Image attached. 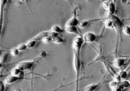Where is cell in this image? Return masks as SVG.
<instances>
[{"label":"cell","mask_w":130,"mask_h":91,"mask_svg":"<svg viewBox=\"0 0 130 91\" xmlns=\"http://www.w3.org/2000/svg\"><path fill=\"white\" fill-rule=\"evenodd\" d=\"M34 61H25L21 62L18 64L17 68L21 71L31 69L34 64Z\"/></svg>","instance_id":"cell-1"},{"label":"cell","mask_w":130,"mask_h":91,"mask_svg":"<svg viewBox=\"0 0 130 91\" xmlns=\"http://www.w3.org/2000/svg\"><path fill=\"white\" fill-rule=\"evenodd\" d=\"M7 0L0 1V35L2 31L3 19H4V9Z\"/></svg>","instance_id":"cell-2"},{"label":"cell","mask_w":130,"mask_h":91,"mask_svg":"<svg viewBox=\"0 0 130 91\" xmlns=\"http://www.w3.org/2000/svg\"><path fill=\"white\" fill-rule=\"evenodd\" d=\"M84 42L83 39L81 37H77L74 39L73 47L76 52H79Z\"/></svg>","instance_id":"cell-3"},{"label":"cell","mask_w":130,"mask_h":91,"mask_svg":"<svg viewBox=\"0 0 130 91\" xmlns=\"http://www.w3.org/2000/svg\"><path fill=\"white\" fill-rule=\"evenodd\" d=\"M74 62V64L75 67L76 73H77V83L78 84L81 64L79 57L77 53H76L75 54Z\"/></svg>","instance_id":"cell-4"},{"label":"cell","mask_w":130,"mask_h":91,"mask_svg":"<svg viewBox=\"0 0 130 91\" xmlns=\"http://www.w3.org/2000/svg\"><path fill=\"white\" fill-rule=\"evenodd\" d=\"M96 36L91 32L86 33L83 37V40L87 43H91L94 42L96 40Z\"/></svg>","instance_id":"cell-5"},{"label":"cell","mask_w":130,"mask_h":91,"mask_svg":"<svg viewBox=\"0 0 130 91\" xmlns=\"http://www.w3.org/2000/svg\"><path fill=\"white\" fill-rule=\"evenodd\" d=\"M110 20L113 23V25L115 27V28L119 29L122 27V22L120 21V19L117 17L113 15L111 16Z\"/></svg>","instance_id":"cell-6"},{"label":"cell","mask_w":130,"mask_h":91,"mask_svg":"<svg viewBox=\"0 0 130 91\" xmlns=\"http://www.w3.org/2000/svg\"><path fill=\"white\" fill-rule=\"evenodd\" d=\"M51 32H42L38 34L36 37L32 39V40H35L36 42L41 40H43L46 38L50 36Z\"/></svg>","instance_id":"cell-7"},{"label":"cell","mask_w":130,"mask_h":91,"mask_svg":"<svg viewBox=\"0 0 130 91\" xmlns=\"http://www.w3.org/2000/svg\"><path fill=\"white\" fill-rule=\"evenodd\" d=\"M79 23V21L76 18V16H75L67 22L66 25V28L71 26H76L77 25H78Z\"/></svg>","instance_id":"cell-8"},{"label":"cell","mask_w":130,"mask_h":91,"mask_svg":"<svg viewBox=\"0 0 130 91\" xmlns=\"http://www.w3.org/2000/svg\"><path fill=\"white\" fill-rule=\"evenodd\" d=\"M125 62V60L124 59L118 58L116 59L114 62V65L115 67L119 68L121 67L124 64Z\"/></svg>","instance_id":"cell-9"},{"label":"cell","mask_w":130,"mask_h":91,"mask_svg":"<svg viewBox=\"0 0 130 91\" xmlns=\"http://www.w3.org/2000/svg\"><path fill=\"white\" fill-rule=\"evenodd\" d=\"M19 78L16 76L12 75L8 77L6 80V82L8 84L12 83L15 82L18 80H19Z\"/></svg>","instance_id":"cell-10"},{"label":"cell","mask_w":130,"mask_h":91,"mask_svg":"<svg viewBox=\"0 0 130 91\" xmlns=\"http://www.w3.org/2000/svg\"><path fill=\"white\" fill-rule=\"evenodd\" d=\"M66 32L68 33L76 34H80L79 33L76 26H71L66 27Z\"/></svg>","instance_id":"cell-11"},{"label":"cell","mask_w":130,"mask_h":91,"mask_svg":"<svg viewBox=\"0 0 130 91\" xmlns=\"http://www.w3.org/2000/svg\"><path fill=\"white\" fill-rule=\"evenodd\" d=\"M99 84H93L87 86L83 89L84 91H94L98 87Z\"/></svg>","instance_id":"cell-12"},{"label":"cell","mask_w":130,"mask_h":91,"mask_svg":"<svg viewBox=\"0 0 130 91\" xmlns=\"http://www.w3.org/2000/svg\"><path fill=\"white\" fill-rule=\"evenodd\" d=\"M108 10L109 16H113L115 12V5L113 3H110Z\"/></svg>","instance_id":"cell-13"},{"label":"cell","mask_w":130,"mask_h":91,"mask_svg":"<svg viewBox=\"0 0 130 91\" xmlns=\"http://www.w3.org/2000/svg\"><path fill=\"white\" fill-rule=\"evenodd\" d=\"M9 54L7 53L2 54L0 56V63L3 64L6 61L8 57Z\"/></svg>","instance_id":"cell-14"},{"label":"cell","mask_w":130,"mask_h":91,"mask_svg":"<svg viewBox=\"0 0 130 91\" xmlns=\"http://www.w3.org/2000/svg\"><path fill=\"white\" fill-rule=\"evenodd\" d=\"M51 41L57 43H63L64 42V40L62 38L58 36L54 37L51 38Z\"/></svg>","instance_id":"cell-15"},{"label":"cell","mask_w":130,"mask_h":91,"mask_svg":"<svg viewBox=\"0 0 130 91\" xmlns=\"http://www.w3.org/2000/svg\"><path fill=\"white\" fill-rule=\"evenodd\" d=\"M36 43H37V42L35 41V40H33L32 39L26 44L27 48H32L34 47L35 46V45H36Z\"/></svg>","instance_id":"cell-16"},{"label":"cell","mask_w":130,"mask_h":91,"mask_svg":"<svg viewBox=\"0 0 130 91\" xmlns=\"http://www.w3.org/2000/svg\"><path fill=\"white\" fill-rule=\"evenodd\" d=\"M61 31H62L61 29L57 25H55L53 26L52 29V32L57 33L60 32Z\"/></svg>","instance_id":"cell-17"},{"label":"cell","mask_w":130,"mask_h":91,"mask_svg":"<svg viewBox=\"0 0 130 91\" xmlns=\"http://www.w3.org/2000/svg\"><path fill=\"white\" fill-rule=\"evenodd\" d=\"M89 23V22L87 21H82L79 23L78 25L80 27L83 28L86 26Z\"/></svg>","instance_id":"cell-18"},{"label":"cell","mask_w":130,"mask_h":91,"mask_svg":"<svg viewBox=\"0 0 130 91\" xmlns=\"http://www.w3.org/2000/svg\"><path fill=\"white\" fill-rule=\"evenodd\" d=\"M27 48V45L25 44H22L19 46L17 49L19 51H24Z\"/></svg>","instance_id":"cell-19"},{"label":"cell","mask_w":130,"mask_h":91,"mask_svg":"<svg viewBox=\"0 0 130 91\" xmlns=\"http://www.w3.org/2000/svg\"><path fill=\"white\" fill-rule=\"evenodd\" d=\"M21 71L18 68L14 69L12 71V75L16 76L19 74Z\"/></svg>","instance_id":"cell-20"},{"label":"cell","mask_w":130,"mask_h":91,"mask_svg":"<svg viewBox=\"0 0 130 91\" xmlns=\"http://www.w3.org/2000/svg\"><path fill=\"white\" fill-rule=\"evenodd\" d=\"M120 75L121 78L122 79H125L127 78V72L125 71H121L120 73H119Z\"/></svg>","instance_id":"cell-21"},{"label":"cell","mask_w":130,"mask_h":91,"mask_svg":"<svg viewBox=\"0 0 130 91\" xmlns=\"http://www.w3.org/2000/svg\"><path fill=\"white\" fill-rule=\"evenodd\" d=\"M19 51L17 48H14L11 51V53L12 55L13 56H16L18 54Z\"/></svg>","instance_id":"cell-22"},{"label":"cell","mask_w":130,"mask_h":91,"mask_svg":"<svg viewBox=\"0 0 130 91\" xmlns=\"http://www.w3.org/2000/svg\"><path fill=\"white\" fill-rule=\"evenodd\" d=\"M113 23L110 20H108L106 22V26L107 27L111 28L113 26Z\"/></svg>","instance_id":"cell-23"},{"label":"cell","mask_w":130,"mask_h":91,"mask_svg":"<svg viewBox=\"0 0 130 91\" xmlns=\"http://www.w3.org/2000/svg\"><path fill=\"white\" fill-rule=\"evenodd\" d=\"M124 32L126 34H130V28L128 26H125L124 28Z\"/></svg>","instance_id":"cell-24"},{"label":"cell","mask_w":130,"mask_h":91,"mask_svg":"<svg viewBox=\"0 0 130 91\" xmlns=\"http://www.w3.org/2000/svg\"><path fill=\"white\" fill-rule=\"evenodd\" d=\"M122 83L124 88H127L130 87V83L127 81H124L122 82Z\"/></svg>","instance_id":"cell-25"},{"label":"cell","mask_w":130,"mask_h":91,"mask_svg":"<svg viewBox=\"0 0 130 91\" xmlns=\"http://www.w3.org/2000/svg\"><path fill=\"white\" fill-rule=\"evenodd\" d=\"M5 89V86L3 82L0 81V91H4Z\"/></svg>","instance_id":"cell-26"},{"label":"cell","mask_w":130,"mask_h":91,"mask_svg":"<svg viewBox=\"0 0 130 91\" xmlns=\"http://www.w3.org/2000/svg\"><path fill=\"white\" fill-rule=\"evenodd\" d=\"M117 82H118L115 81H111L110 84V87L112 88L115 87L117 85Z\"/></svg>","instance_id":"cell-27"},{"label":"cell","mask_w":130,"mask_h":91,"mask_svg":"<svg viewBox=\"0 0 130 91\" xmlns=\"http://www.w3.org/2000/svg\"><path fill=\"white\" fill-rule=\"evenodd\" d=\"M43 42L46 43H48L51 42V37H48L44 39L43 40Z\"/></svg>","instance_id":"cell-28"},{"label":"cell","mask_w":130,"mask_h":91,"mask_svg":"<svg viewBox=\"0 0 130 91\" xmlns=\"http://www.w3.org/2000/svg\"><path fill=\"white\" fill-rule=\"evenodd\" d=\"M117 86L120 88L121 89H122V90L124 88V87H123V84H122V82L120 81H118L117 82Z\"/></svg>","instance_id":"cell-29"},{"label":"cell","mask_w":130,"mask_h":91,"mask_svg":"<svg viewBox=\"0 0 130 91\" xmlns=\"http://www.w3.org/2000/svg\"><path fill=\"white\" fill-rule=\"evenodd\" d=\"M115 78L118 81H120L121 78L120 75L119 74H117L115 75Z\"/></svg>","instance_id":"cell-30"},{"label":"cell","mask_w":130,"mask_h":91,"mask_svg":"<svg viewBox=\"0 0 130 91\" xmlns=\"http://www.w3.org/2000/svg\"><path fill=\"white\" fill-rule=\"evenodd\" d=\"M122 89L116 86L113 88V91H122Z\"/></svg>","instance_id":"cell-31"},{"label":"cell","mask_w":130,"mask_h":91,"mask_svg":"<svg viewBox=\"0 0 130 91\" xmlns=\"http://www.w3.org/2000/svg\"><path fill=\"white\" fill-rule=\"evenodd\" d=\"M109 5H108L107 3V2H106V1L104 2V3H103V7L105 9H106V10H108Z\"/></svg>","instance_id":"cell-32"},{"label":"cell","mask_w":130,"mask_h":91,"mask_svg":"<svg viewBox=\"0 0 130 91\" xmlns=\"http://www.w3.org/2000/svg\"><path fill=\"white\" fill-rule=\"evenodd\" d=\"M14 91H23L22 90H21V89H16V90H15Z\"/></svg>","instance_id":"cell-33"},{"label":"cell","mask_w":130,"mask_h":91,"mask_svg":"<svg viewBox=\"0 0 130 91\" xmlns=\"http://www.w3.org/2000/svg\"><path fill=\"white\" fill-rule=\"evenodd\" d=\"M2 64L0 63V68H1V67H2Z\"/></svg>","instance_id":"cell-34"}]
</instances>
